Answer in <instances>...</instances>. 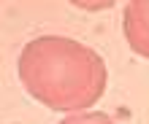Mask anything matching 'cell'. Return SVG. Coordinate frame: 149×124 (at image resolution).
I'll return each mask as SVG.
<instances>
[{
    "instance_id": "cell-1",
    "label": "cell",
    "mask_w": 149,
    "mask_h": 124,
    "mask_svg": "<svg viewBox=\"0 0 149 124\" xmlns=\"http://www.w3.org/2000/svg\"><path fill=\"white\" fill-rule=\"evenodd\" d=\"M22 84L52 108H84L103 94L106 68L92 49L68 38H38L19 57Z\"/></svg>"
},
{
    "instance_id": "cell-2",
    "label": "cell",
    "mask_w": 149,
    "mask_h": 124,
    "mask_svg": "<svg viewBox=\"0 0 149 124\" xmlns=\"http://www.w3.org/2000/svg\"><path fill=\"white\" fill-rule=\"evenodd\" d=\"M125 32L138 54L149 57V3H130L125 11Z\"/></svg>"
},
{
    "instance_id": "cell-3",
    "label": "cell",
    "mask_w": 149,
    "mask_h": 124,
    "mask_svg": "<svg viewBox=\"0 0 149 124\" xmlns=\"http://www.w3.org/2000/svg\"><path fill=\"white\" fill-rule=\"evenodd\" d=\"M63 124H114L106 113H81V116H68Z\"/></svg>"
}]
</instances>
